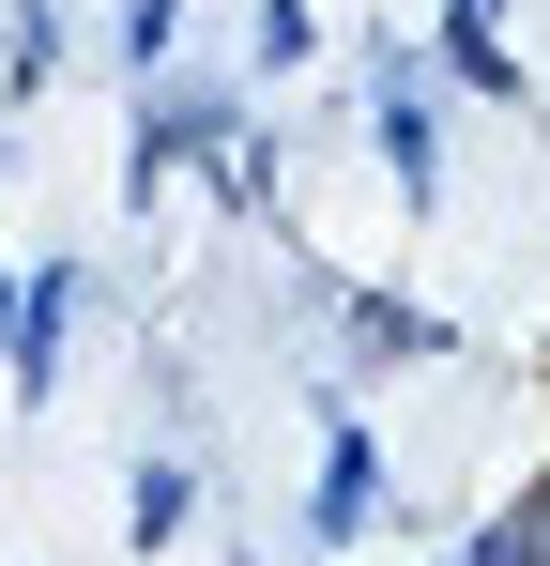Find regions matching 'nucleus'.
<instances>
[{
	"label": "nucleus",
	"instance_id": "f257e3e1",
	"mask_svg": "<svg viewBox=\"0 0 550 566\" xmlns=\"http://www.w3.org/2000/svg\"><path fill=\"white\" fill-rule=\"evenodd\" d=\"M474 566H550V490H536V505H520V521H505V536H489Z\"/></svg>",
	"mask_w": 550,
	"mask_h": 566
}]
</instances>
